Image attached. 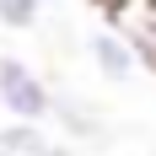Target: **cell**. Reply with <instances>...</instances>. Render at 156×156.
<instances>
[{
	"label": "cell",
	"mask_w": 156,
	"mask_h": 156,
	"mask_svg": "<svg viewBox=\"0 0 156 156\" xmlns=\"http://www.w3.org/2000/svg\"><path fill=\"white\" fill-rule=\"evenodd\" d=\"M92 5H97V11H102V16L113 22L119 11H129V5H140V0H92Z\"/></svg>",
	"instance_id": "6"
},
{
	"label": "cell",
	"mask_w": 156,
	"mask_h": 156,
	"mask_svg": "<svg viewBox=\"0 0 156 156\" xmlns=\"http://www.w3.org/2000/svg\"><path fill=\"white\" fill-rule=\"evenodd\" d=\"M0 156H70V140H54L43 124H11L0 129Z\"/></svg>",
	"instance_id": "3"
},
{
	"label": "cell",
	"mask_w": 156,
	"mask_h": 156,
	"mask_svg": "<svg viewBox=\"0 0 156 156\" xmlns=\"http://www.w3.org/2000/svg\"><path fill=\"white\" fill-rule=\"evenodd\" d=\"M38 0H0V27H11V32H27L32 22H38Z\"/></svg>",
	"instance_id": "5"
},
{
	"label": "cell",
	"mask_w": 156,
	"mask_h": 156,
	"mask_svg": "<svg viewBox=\"0 0 156 156\" xmlns=\"http://www.w3.org/2000/svg\"><path fill=\"white\" fill-rule=\"evenodd\" d=\"M92 65H97V76H108L113 86H129V81L145 70L140 48L129 43L119 27H102V32H92Z\"/></svg>",
	"instance_id": "2"
},
{
	"label": "cell",
	"mask_w": 156,
	"mask_h": 156,
	"mask_svg": "<svg viewBox=\"0 0 156 156\" xmlns=\"http://www.w3.org/2000/svg\"><path fill=\"white\" fill-rule=\"evenodd\" d=\"M54 124H59L70 140H102L97 108L86 102V97H76V92H59V97H54Z\"/></svg>",
	"instance_id": "4"
},
{
	"label": "cell",
	"mask_w": 156,
	"mask_h": 156,
	"mask_svg": "<svg viewBox=\"0 0 156 156\" xmlns=\"http://www.w3.org/2000/svg\"><path fill=\"white\" fill-rule=\"evenodd\" d=\"M54 86H48L27 59H16V54H0V108L22 119V124H48L54 119Z\"/></svg>",
	"instance_id": "1"
}]
</instances>
